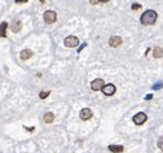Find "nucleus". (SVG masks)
Returning <instances> with one entry per match:
<instances>
[{
	"mask_svg": "<svg viewBox=\"0 0 163 153\" xmlns=\"http://www.w3.org/2000/svg\"><path fill=\"white\" fill-rule=\"evenodd\" d=\"M157 12L155 11H152V9H149V11L144 12L141 14V18H140V21H141L142 25H153L155 21H157Z\"/></svg>",
	"mask_w": 163,
	"mask_h": 153,
	"instance_id": "nucleus-1",
	"label": "nucleus"
},
{
	"mask_svg": "<svg viewBox=\"0 0 163 153\" xmlns=\"http://www.w3.org/2000/svg\"><path fill=\"white\" fill-rule=\"evenodd\" d=\"M78 44H79V39L76 37H74V35L66 37V39H65V45H66L67 48H75V47H78Z\"/></svg>",
	"mask_w": 163,
	"mask_h": 153,
	"instance_id": "nucleus-2",
	"label": "nucleus"
},
{
	"mask_svg": "<svg viewBox=\"0 0 163 153\" xmlns=\"http://www.w3.org/2000/svg\"><path fill=\"white\" fill-rule=\"evenodd\" d=\"M57 19V14L54 11H47L44 13V21L47 24H54Z\"/></svg>",
	"mask_w": 163,
	"mask_h": 153,
	"instance_id": "nucleus-3",
	"label": "nucleus"
},
{
	"mask_svg": "<svg viewBox=\"0 0 163 153\" xmlns=\"http://www.w3.org/2000/svg\"><path fill=\"white\" fill-rule=\"evenodd\" d=\"M102 93L104 95H106V96H113L114 93H115V91H117V88H115V86H114L113 83H109V84H105V86L102 87Z\"/></svg>",
	"mask_w": 163,
	"mask_h": 153,
	"instance_id": "nucleus-4",
	"label": "nucleus"
},
{
	"mask_svg": "<svg viewBox=\"0 0 163 153\" xmlns=\"http://www.w3.org/2000/svg\"><path fill=\"white\" fill-rule=\"evenodd\" d=\"M146 119H148V117H146V114L144 112H140V113H137L135 117H133V123L135 125H137V126H140V125H142L144 122H146Z\"/></svg>",
	"mask_w": 163,
	"mask_h": 153,
	"instance_id": "nucleus-5",
	"label": "nucleus"
},
{
	"mask_svg": "<svg viewBox=\"0 0 163 153\" xmlns=\"http://www.w3.org/2000/svg\"><path fill=\"white\" fill-rule=\"evenodd\" d=\"M104 86H105V83H104V79H101V78H97V79L92 80V83H91V88L93 91H101Z\"/></svg>",
	"mask_w": 163,
	"mask_h": 153,
	"instance_id": "nucleus-6",
	"label": "nucleus"
},
{
	"mask_svg": "<svg viewBox=\"0 0 163 153\" xmlns=\"http://www.w3.org/2000/svg\"><path fill=\"white\" fill-rule=\"evenodd\" d=\"M79 117H80V119H83V121H87V119H89L91 117H92V110L89 108L82 109L80 113H79Z\"/></svg>",
	"mask_w": 163,
	"mask_h": 153,
	"instance_id": "nucleus-7",
	"label": "nucleus"
},
{
	"mask_svg": "<svg viewBox=\"0 0 163 153\" xmlns=\"http://www.w3.org/2000/svg\"><path fill=\"white\" fill-rule=\"evenodd\" d=\"M109 44H110V47H113V48L119 47V45L122 44V38L114 35V37H112V38L109 39Z\"/></svg>",
	"mask_w": 163,
	"mask_h": 153,
	"instance_id": "nucleus-8",
	"label": "nucleus"
},
{
	"mask_svg": "<svg viewBox=\"0 0 163 153\" xmlns=\"http://www.w3.org/2000/svg\"><path fill=\"white\" fill-rule=\"evenodd\" d=\"M109 151L113 153H122L124 151V147L123 145H109Z\"/></svg>",
	"mask_w": 163,
	"mask_h": 153,
	"instance_id": "nucleus-9",
	"label": "nucleus"
},
{
	"mask_svg": "<svg viewBox=\"0 0 163 153\" xmlns=\"http://www.w3.org/2000/svg\"><path fill=\"white\" fill-rule=\"evenodd\" d=\"M6 29H8V24L6 22H1L0 24V38L6 37Z\"/></svg>",
	"mask_w": 163,
	"mask_h": 153,
	"instance_id": "nucleus-10",
	"label": "nucleus"
},
{
	"mask_svg": "<svg viewBox=\"0 0 163 153\" xmlns=\"http://www.w3.org/2000/svg\"><path fill=\"white\" fill-rule=\"evenodd\" d=\"M153 56L155 58H161L163 57V48L161 47H155L154 50H153Z\"/></svg>",
	"mask_w": 163,
	"mask_h": 153,
	"instance_id": "nucleus-11",
	"label": "nucleus"
},
{
	"mask_svg": "<svg viewBox=\"0 0 163 153\" xmlns=\"http://www.w3.org/2000/svg\"><path fill=\"white\" fill-rule=\"evenodd\" d=\"M32 56V52L30 50H24L21 52V55H19V57L22 58V60H29Z\"/></svg>",
	"mask_w": 163,
	"mask_h": 153,
	"instance_id": "nucleus-12",
	"label": "nucleus"
},
{
	"mask_svg": "<svg viewBox=\"0 0 163 153\" xmlns=\"http://www.w3.org/2000/svg\"><path fill=\"white\" fill-rule=\"evenodd\" d=\"M43 119H44L45 123H52L54 121V114H53V113H51V112H48V113H45V114H44Z\"/></svg>",
	"mask_w": 163,
	"mask_h": 153,
	"instance_id": "nucleus-13",
	"label": "nucleus"
},
{
	"mask_svg": "<svg viewBox=\"0 0 163 153\" xmlns=\"http://www.w3.org/2000/svg\"><path fill=\"white\" fill-rule=\"evenodd\" d=\"M21 27H22V25H21V21H16L14 24L12 25V31L13 32H18L19 30H21Z\"/></svg>",
	"mask_w": 163,
	"mask_h": 153,
	"instance_id": "nucleus-14",
	"label": "nucleus"
},
{
	"mask_svg": "<svg viewBox=\"0 0 163 153\" xmlns=\"http://www.w3.org/2000/svg\"><path fill=\"white\" fill-rule=\"evenodd\" d=\"M49 95H51V91H41V92L39 93V97H40V99H45V97Z\"/></svg>",
	"mask_w": 163,
	"mask_h": 153,
	"instance_id": "nucleus-15",
	"label": "nucleus"
},
{
	"mask_svg": "<svg viewBox=\"0 0 163 153\" xmlns=\"http://www.w3.org/2000/svg\"><path fill=\"white\" fill-rule=\"evenodd\" d=\"M162 87H163V83L159 82V83H155L154 86H153V88H154V90H161Z\"/></svg>",
	"mask_w": 163,
	"mask_h": 153,
	"instance_id": "nucleus-16",
	"label": "nucleus"
},
{
	"mask_svg": "<svg viewBox=\"0 0 163 153\" xmlns=\"http://www.w3.org/2000/svg\"><path fill=\"white\" fill-rule=\"evenodd\" d=\"M158 147L163 151V136H162V138H159V140H158Z\"/></svg>",
	"mask_w": 163,
	"mask_h": 153,
	"instance_id": "nucleus-17",
	"label": "nucleus"
},
{
	"mask_svg": "<svg viewBox=\"0 0 163 153\" xmlns=\"http://www.w3.org/2000/svg\"><path fill=\"white\" fill-rule=\"evenodd\" d=\"M131 8L133 9V11H136V9H140V8H141V5H140V4H132Z\"/></svg>",
	"mask_w": 163,
	"mask_h": 153,
	"instance_id": "nucleus-18",
	"label": "nucleus"
},
{
	"mask_svg": "<svg viewBox=\"0 0 163 153\" xmlns=\"http://www.w3.org/2000/svg\"><path fill=\"white\" fill-rule=\"evenodd\" d=\"M89 1H91V4H92V5H96V4H99V3H100V0H89Z\"/></svg>",
	"mask_w": 163,
	"mask_h": 153,
	"instance_id": "nucleus-19",
	"label": "nucleus"
},
{
	"mask_svg": "<svg viewBox=\"0 0 163 153\" xmlns=\"http://www.w3.org/2000/svg\"><path fill=\"white\" fill-rule=\"evenodd\" d=\"M86 45H87V43H84L83 45H80V47H79V48H78V52H82V50H83V48H84V47H86Z\"/></svg>",
	"mask_w": 163,
	"mask_h": 153,
	"instance_id": "nucleus-20",
	"label": "nucleus"
},
{
	"mask_svg": "<svg viewBox=\"0 0 163 153\" xmlns=\"http://www.w3.org/2000/svg\"><path fill=\"white\" fill-rule=\"evenodd\" d=\"M152 99H153V95H150V93L145 96V100H152Z\"/></svg>",
	"mask_w": 163,
	"mask_h": 153,
	"instance_id": "nucleus-21",
	"label": "nucleus"
},
{
	"mask_svg": "<svg viewBox=\"0 0 163 153\" xmlns=\"http://www.w3.org/2000/svg\"><path fill=\"white\" fill-rule=\"evenodd\" d=\"M16 3H27V0H16Z\"/></svg>",
	"mask_w": 163,
	"mask_h": 153,
	"instance_id": "nucleus-22",
	"label": "nucleus"
},
{
	"mask_svg": "<svg viewBox=\"0 0 163 153\" xmlns=\"http://www.w3.org/2000/svg\"><path fill=\"white\" fill-rule=\"evenodd\" d=\"M100 1H102V3H107L109 0H100Z\"/></svg>",
	"mask_w": 163,
	"mask_h": 153,
	"instance_id": "nucleus-23",
	"label": "nucleus"
},
{
	"mask_svg": "<svg viewBox=\"0 0 163 153\" xmlns=\"http://www.w3.org/2000/svg\"><path fill=\"white\" fill-rule=\"evenodd\" d=\"M40 3H44V0H40Z\"/></svg>",
	"mask_w": 163,
	"mask_h": 153,
	"instance_id": "nucleus-24",
	"label": "nucleus"
}]
</instances>
